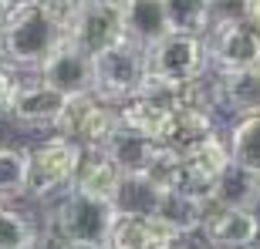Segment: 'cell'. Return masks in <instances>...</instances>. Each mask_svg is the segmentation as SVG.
<instances>
[{
    "mask_svg": "<svg viewBox=\"0 0 260 249\" xmlns=\"http://www.w3.org/2000/svg\"><path fill=\"white\" fill-rule=\"evenodd\" d=\"M61 40H64V30L38 4H30V7L17 10L14 17L4 20V27H0V54L14 67L38 71L44 64V58L58 48Z\"/></svg>",
    "mask_w": 260,
    "mask_h": 249,
    "instance_id": "obj_1",
    "label": "cell"
},
{
    "mask_svg": "<svg viewBox=\"0 0 260 249\" xmlns=\"http://www.w3.org/2000/svg\"><path fill=\"white\" fill-rule=\"evenodd\" d=\"M112 222H115V209H112L108 199L68 189L51 205L48 229L58 232L64 242H102L105 246L108 232H112Z\"/></svg>",
    "mask_w": 260,
    "mask_h": 249,
    "instance_id": "obj_2",
    "label": "cell"
},
{
    "mask_svg": "<svg viewBox=\"0 0 260 249\" xmlns=\"http://www.w3.org/2000/svg\"><path fill=\"white\" fill-rule=\"evenodd\" d=\"M24 155H27V185H24V195L54 202L58 195H64L71 189L75 172H78V158H81L78 145H71L61 135H51V138L38 142L34 148H27Z\"/></svg>",
    "mask_w": 260,
    "mask_h": 249,
    "instance_id": "obj_3",
    "label": "cell"
},
{
    "mask_svg": "<svg viewBox=\"0 0 260 249\" xmlns=\"http://www.w3.org/2000/svg\"><path fill=\"white\" fill-rule=\"evenodd\" d=\"M95 98H102L105 105L118 108L128 98H135L139 85L145 77V51L122 40L115 48L95 54Z\"/></svg>",
    "mask_w": 260,
    "mask_h": 249,
    "instance_id": "obj_4",
    "label": "cell"
},
{
    "mask_svg": "<svg viewBox=\"0 0 260 249\" xmlns=\"http://www.w3.org/2000/svg\"><path fill=\"white\" fill-rule=\"evenodd\" d=\"M145 71L173 85L196 81L210 71V54H206V37L196 34H166L155 48L145 51Z\"/></svg>",
    "mask_w": 260,
    "mask_h": 249,
    "instance_id": "obj_5",
    "label": "cell"
},
{
    "mask_svg": "<svg viewBox=\"0 0 260 249\" xmlns=\"http://www.w3.org/2000/svg\"><path fill=\"white\" fill-rule=\"evenodd\" d=\"M118 128V115L115 108L105 105L95 95H78L68 98L61 108V118L54 124V135L68 138L78 148H98L108 142V135Z\"/></svg>",
    "mask_w": 260,
    "mask_h": 249,
    "instance_id": "obj_6",
    "label": "cell"
},
{
    "mask_svg": "<svg viewBox=\"0 0 260 249\" xmlns=\"http://www.w3.org/2000/svg\"><path fill=\"white\" fill-rule=\"evenodd\" d=\"M38 81H44L61 98L95 95V61L85 51H78L71 40H61L38 67Z\"/></svg>",
    "mask_w": 260,
    "mask_h": 249,
    "instance_id": "obj_7",
    "label": "cell"
},
{
    "mask_svg": "<svg viewBox=\"0 0 260 249\" xmlns=\"http://www.w3.org/2000/svg\"><path fill=\"white\" fill-rule=\"evenodd\" d=\"M64 40H71L78 51H85L88 58H95L102 51L115 48L125 40V20L122 7H108V4H85L75 24L68 27Z\"/></svg>",
    "mask_w": 260,
    "mask_h": 249,
    "instance_id": "obj_8",
    "label": "cell"
},
{
    "mask_svg": "<svg viewBox=\"0 0 260 249\" xmlns=\"http://www.w3.org/2000/svg\"><path fill=\"white\" fill-rule=\"evenodd\" d=\"M206 54L216 74L230 71H253L260 67V30L253 24H233V27L206 34Z\"/></svg>",
    "mask_w": 260,
    "mask_h": 249,
    "instance_id": "obj_9",
    "label": "cell"
},
{
    "mask_svg": "<svg viewBox=\"0 0 260 249\" xmlns=\"http://www.w3.org/2000/svg\"><path fill=\"white\" fill-rule=\"evenodd\" d=\"M200 232L213 249H257L260 209H210Z\"/></svg>",
    "mask_w": 260,
    "mask_h": 249,
    "instance_id": "obj_10",
    "label": "cell"
},
{
    "mask_svg": "<svg viewBox=\"0 0 260 249\" xmlns=\"http://www.w3.org/2000/svg\"><path fill=\"white\" fill-rule=\"evenodd\" d=\"M68 98L51 91L44 81H17L10 95L7 115L24 128H54Z\"/></svg>",
    "mask_w": 260,
    "mask_h": 249,
    "instance_id": "obj_11",
    "label": "cell"
},
{
    "mask_svg": "<svg viewBox=\"0 0 260 249\" xmlns=\"http://www.w3.org/2000/svg\"><path fill=\"white\" fill-rule=\"evenodd\" d=\"M122 20H125V40L135 48H155L169 34L162 0H125L122 4Z\"/></svg>",
    "mask_w": 260,
    "mask_h": 249,
    "instance_id": "obj_12",
    "label": "cell"
},
{
    "mask_svg": "<svg viewBox=\"0 0 260 249\" xmlns=\"http://www.w3.org/2000/svg\"><path fill=\"white\" fill-rule=\"evenodd\" d=\"M102 148L108 152V158L115 162V169L122 175H145L152 169V162H155V155H159L162 145H155V142H149V138H142V135H135V132H128V128L118 124Z\"/></svg>",
    "mask_w": 260,
    "mask_h": 249,
    "instance_id": "obj_13",
    "label": "cell"
},
{
    "mask_svg": "<svg viewBox=\"0 0 260 249\" xmlns=\"http://www.w3.org/2000/svg\"><path fill=\"white\" fill-rule=\"evenodd\" d=\"M108 202H112L115 216L155 219V209H159V202H162V189H159L149 175H122Z\"/></svg>",
    "mask_w": 260,
    "mask_h": 249,
    "instance_id": "obj_14",
    "label": "cell"
},
{
    "mask_svg": "<svg viewBox=\"0 0 260 249\" xmlns=\"http://www.w3.org/2000/svg\"><path fill=\"white\" fill-rule=\"evenodd\" d=\"M122 172L115 169V162L108 158V152L98 145V148H81V158H78V172L71 189L88 192V195H98V199H112Z\"/></svg>",
    "mask_w": 260,
    "mask_h": 249,
    "instance_id": "obj_15",
    "label": "cell"
},
{
    "mask_svg": "<svg viewBox=\"0 0 260 249\" xmlns=\"http://www.w3.org/2000/svg\"><path fill=\"white\" fill-rule=\"evenodd\" d=\"M210 205L213 209H260V179L230 162L213 182Z\"/></svg>",
    "mask_w": 260,
    "mask_h": 249,
    "instance_id": "obj_16",
    "label": "cell"
},
{
    "mask_svg": "<svg viewBox=\"0 0 260 249\" xmlns=\"http://www.w3.org/2000/svg\"><path fill=\"white\" fill-rule=\"evenodd\" d=\"M213 205L206 202H196L189 195H179V192H162V202L155 209V219L169 236H186V232H200L206 216H210Z\"/></svg>",
    "mask_w": 260,
    "mask_h": 249,
    "instance_id": "obj_17",
    "label": "cell"
},
{
    "mask_svg": "<svg viewBox=\"0 0 260 249\" xmlns=\"http://www.w3.org/2000/svg\"><path fill=\"white\" fill-rule=\"evenodd\" d=\"M216 88H220V108H230L237 118L260 115V67L216 74Z\"/></svg>",
    "mask_w": 260,
    "mask_h": 249,
    "instance_id": "obj_18",
    "label": "cell"
},
{
    "mask_svg": "<svg viewBox=\"0 0 260 249\" xmlns=\"http://www.w3.org/2000/svg\"><path fill=\"white\" fill-rule=\"evenodd\" d=\"M216 132V115L213 111H196V108H179V111H173V118H169V132H166V148H173V152H189V148H196L200 142H206V138H213Z\"/></svg>",
    "mask_w": 260,
    "mask_h": 249,
    "instance_id": "obj_19",
    "label": "cell"
},
{
    "mask_svg": "<svg viewBox=\"0 0 260 249\" xmlns=\"http://www.w3.org/2000/svg\"><path fill=\"white\" fill-rule=\"evenodd\" d=\"M169 232L152 219H132V216H115L112 232L105 246L108 249H166Z\"/></svg>",
    "mask_w": 260,
    "mask_h": 249,
    "instance_id": "obj_20",
    "label": "cell"
},
{
    "mask_svg": "<svg viewBox=\"0 0 260 249\" xmlns=\"http://www.w3.org/2000/svg\"><path fill=\"white\" fill-rule=\"evenodd\" d=\"M230 145H226V138L223 135H213V138H206V142H200L196 148H189V152H183V165H186V175H193L196 182L210 185L223 175V169L230 165Z\"/></svg>",
    "mask_w": 260,
    "mask_h": 249,
    "instance_id": "obj_21",
    "label": "cell"
},
{
    "mask_svg": "<svg viewBox=\"0 0 260 249\" xmlns=\"http://www.w3.org/2000/svg\"><path fill=\"white\" fill-rule=\"evenodd\" d=\"M118 115V124L122 128H128V132L142 135V138H149V142L162 145L166 142V132H169V111H162V108L149 105V101H142V98H128L125 105L115 108Z\"/></svg>",
    "mask_w": 260,
    "mask_h": 249,
    "instance_id": "obj_22",
    "label": "cell"
},
{
    "mask_svg": "<svg viewBox=\"0 0 260 249\" xmlns=\"http://www.w3.org/2000/svg\"><path fill=\"white\" fill-rule=\"evenodd\" d=\"M226 145H230L233 165H240L243 172H250V175L260 179V115L237 118V121L230 124Z\"/></svg>",
    "mask_w": 260,
    "mask_h": 249,
    "instance_id": "obj_23",
    "label": "cell"
},
{
    "mask_svg": "<svg viewBox=\"0 0 260 249\" xmlns=\"http://www.w3.org/2000/svg\"><path fill=\"white\" fill-rule=\"evenodd\" d=\"M169 34L206 37V0H162Z\"/></svg>",
    "mask_w": 260,
    "mask_h": 249,
    "instance_id": "obj_24",
    "label": "cell"
},
{
    "mask_svg": "<svg viewBox=\"0 0 260 249\" xmlns=\"http://www.w3.org/2000/svg\"><path fill=\"white\" fill-rule=\"evenodd\" d=\"M24 185H27V155H24V148L0 145V205H7L10 199H24Z\"/></svg>",
    "mask_w": 260,
    "mask_h": 249,
    "instance_id": "obj_25",
    "label": "cell"
},
{
    "mask_svg": "<svg viewBox=\"0 0 260 249\" xmlns=\"http://www.w3.org/2000/svg\"><path fill=\"white\" fill-rule=\"evenodd\" d=\"M34 236H38V226L24 212L0 205V249H27Z\"/></svg>",
    "mask_w": 260,
    "mask_h": 249,
    "instance_id": "obj_26",
    "label": "cell"
},
{
    "mask_svg": "<svg viewBox=\"0 0 260 249\" xmlns=\"http://www.w3.org/2000/svg\"><path fill=\"white\" fill-rule=\"evenodd\" d=\"M250 24V0H206V34Z\"/></svg>",
    "mask_w": 260,
    "mask_h": 249,
    "instance_id": "obj_27",
    "label": "cell"
},
{
    "mask_svg": "<svg viewBox=\"0 0 260 249\" xmlns=\"http://www.w3.org/2000/svg\"><path fill=\"white\" fill-rule=\"evenodd\" d=\"M145 175H149L162 192H176V185H179V179H183V155L162 145L159 155H155V162H152V169H149Z\"/></svg>",
    "mask_w": 260,
    "mask_h": 249,
    "instance_id": "obj_28",
    "label": "cell"
},
{
    "mask_svg": "<svg viewBox=\"0 0 260 249\" xmlns=\"http://www.w3.org/2000/svg\"><path fill=\"white\" fill-rule=\"evenodd\" d=\"M88 0H38V7L48 14L54 24H58L61 30L68 34V27L75 24V17L81 14V7H85Z\"/></svg>",
    "mask_w": 260,
    "mask_h": 249,
    "instance_id": "obj_29",
    "label": "cell"
},
{
    "mask_svg": "<svg viewBox=\"0 0 260 249\" xmlns=\"http://www.w3.org/2000/svg\"><path fill=\"white\" fill-rule=\"evenodd\" d=\"M166 249H213L203 239V232H186V236H169Z\"/></svg>",
    "mask_w": 260,
    "mask_h": 249,
    "instance_id": "obj_30",
    "label": "cell"
},
{
    "mask_svg": "<svg viewBox=\"0 0 260 249\" xmlns=\"http://www.w3.org/2000/svg\"><path fill=\"white\" fill-rule=\"evenodd\" d=\"M68 242L61 239L58 232H51V229H38V236L30 239V246L27 249H64Z\"/></svg>",
    "mask_w": 260,
    "mask_h": 249,
    "instance_id": "obj_31",
    "label": "cell"
},
{
    "mask_svg": "<svg viewBox=\"0 0 260 249\" xmlns=\"http://www.w3.org/2000/svg\"><path fill=\"white\" fill-rule=\"evenodd\" d=\"M14 74L7 67H0V115H7V105H10V95H14Z\"/></svg>",
    "mask_w": 260,
    "mask_h": 249,
    "instance_id": "obj_32",
    "label": "cell"
},
{
    "mask_svg": "<svg viewBox=\"0 0 260 249\" xmlns=\"http://www.w3.org/2000/svg\"><path fill=\"white\" fill-rule=\"evenodd\" d=\"M250 24L260 30V0H250Z\"/></svg>",
    "mask_w": 260,
    "mask_h": 249,
    "instance_id": "obj_33",
    "label": "cell"
},
{
    "mask_svg": "<svg viewBox=\"0 0 260 249\" xmlns=\"http://www.w3.org/2000/svg\"><path fill=\"white\" fill-rule=\"evenodd\" d=\"M64 249H108V246H102V242H68Z\"/></svg>",
    "mask_w": 260,
    "mask_h": 249,
    "instance_id": "obj_34",
    "label": "cell"
},
{
    "mask_svg": "<svg viewBox=\"0 0 260 249\" xmlns=\"http://www.w3.org/2000/svg\"><path fill=\"white\" fill-rule=\"evenodd\" d=\"M88 4H108V7H122L125 0H88Z\"/></svg>",
    "mask_w": 260,
    "mask_h": 249,
    "instance_id": "obj_35",
    "label": "cell"
},
{
    "mask_svg": "<svg viewBox=\"0 0 260 249\" xmlns=\"http://www.w3.org/2000/svg\"><path fill=\"white\" fill-rule=\"evenodd\" d=\"M257 249H260V246H257Z\"/></svg>",
    "mask_w": 260,
    "mask_h": 249,
    "instance_id": "obj_36",
    "label": "cell"
}]
</instances>
